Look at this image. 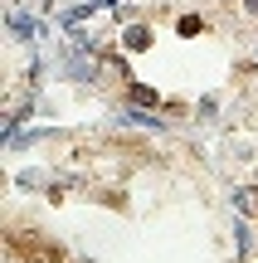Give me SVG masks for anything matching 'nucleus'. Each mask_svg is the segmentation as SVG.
I'll list each match as a JSON object with an SVG mask.
<instances>
[{
    "label": "nucleus",
    "instance_id": "f257e3e1",
    "mask_svg": "<svg viewBox=\"0 0 258 263\" xmlns=\"http://www.w3.org/2000/svg\"><path fill=\"white\" fill-rule=\"evenodd\" d=\"M244 10H249V15H258V0H244Z\"/></svg>",
    "mask_w": 258,
    "mask_h": 263
},
{
    "label": "nucleus",
    "instance_id": "f03ea898",
    "mask_svg": "<svg viewBox=\"0 0 258 263\" xmlns=\"http://www.w3.org/2000/svg\"><path fill=\"white\" fill-rule=\"evenodd\" d=\"M93 5H117V0H93Z\"/></svg>",
    "mask_w": 258,
    "mask_h": 263
}]
</instances>
